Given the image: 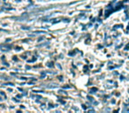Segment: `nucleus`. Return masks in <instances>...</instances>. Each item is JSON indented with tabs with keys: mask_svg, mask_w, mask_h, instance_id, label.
<instances>
[]
</instances>
